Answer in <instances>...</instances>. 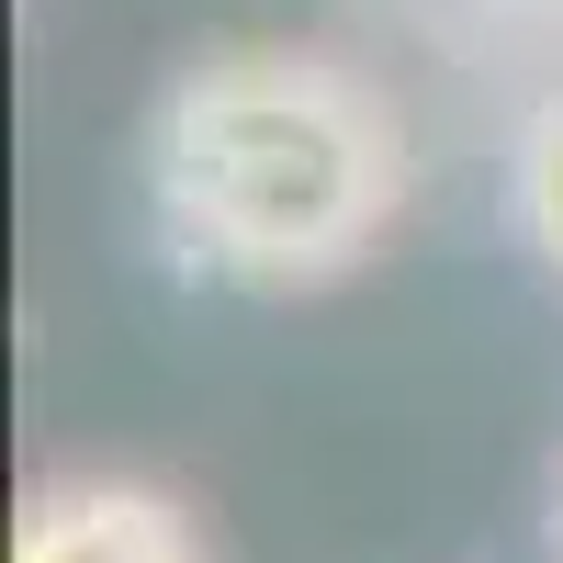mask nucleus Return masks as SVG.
<instances>
[{"label": "nucleus", "mask_w": 563, "mask_h": 563, "mask_svg": "<svg viewBox=\"0 0 563 563\" xmlns=\"http://www.w3.org/2000/svg\"><path fill=\"white\" fill-rule=\"evenodd\" d=\"M507 214H519V238L563 271V102H541L519 124V147H507Z\"/></svg>", "instance_id": "3"}, {"label": "nucleus", "mask_w": 563, "mask_h": 563, "mask_svg": "<svg viewBox=\"0 0 563 563\" xmlns=\"http://www.w3.org/2000/svg\"><path fill=\"white\" fill-rule=\"evenodd\" d=\"M552 541H563V507H552Z\"/></svg>", "instance_id": "4"}, {"label": "nucleus", "mask_w": 563, "mask_h": 563, "mask_svg": "<svg viewBox=\"0 0 563 563\" xmlns=\"http://www.w3.org/2000/svg\"><path fill=\"white\" fill-rule=\"evenodd\" d=\"M12 563H203L192 552V519L158 496V485H45L12 530Z\"/></svg>", "instance_id": "2"}, {"label": "nucleus", "mask_w": 563, "mask_h": 563, "mask_svg": "<svg viewBox=\"0 0 563 563\" xmlns=\"http://www.w3.org/2000/svg\"><path fill=\"white\" fill-rule=\"evenodd\" d=\"M147 192L192 271L249 294H316L384 238L406 192V135L339 57L238 45L158 102Z\"/></svg>", "instance_id": "1"}]
</instances>
